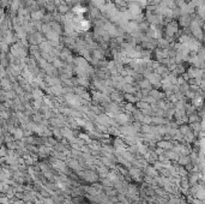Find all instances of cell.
Masks as SVG:
<instances>
[{"instance_id":"obj_13","label":"cell","mask_w":205,"mask_h":204,"mask_svg":"<svg viewBox=\"0 0 205 204\" xmlns=\"http://www.w3.org/2000/svg\"><path fill=\"white\" fill-rule=\"evenodd\" d=\"M204 187H205V184H204Z\"/></svg>"},{"instance_id":"obj_8","label":"cell","mask_w":205,"mask_h":204,"mask_svg":"<svg viewBox=\"0 0 205 204\" xmlns=\"http://www.w3.org/2000/svg\"><path fill=\"white\" fill-rule=\"evenodd\" d=\"M164 155L167 156V158H168V160L171 161V162H173V161H175V162H178L179 157H180V155H179L178 153H175L174 150H167Z\"/></svg>"},{"instance_id":"obj_12","label":"cell","mask_w":205,"mask_h":204,"mask_svg":"<svg viewBox=\"0 0 205 204\" xmlns=\"http://www.w3.org/2000/svg\"><path fill=\"white\" fill-rule=\"evenodd\" d=\"M198 121H202V116H200L199 113H194V114H192V115L188 116V122H190V124L198 122Z\"/></svg>"},{"instance_id":"obj_2","label":"cell","mask_w":205,"mask_h":204,"mask_svg":"<svg viewBox=\"0 0 205 204\" xmlns=\"http://www.w3.org/2000/svg\"><path fill=\"white\" fill-rule=\"evenodd\" d=\"M187 75L188 77L191 78V79H198V78H202L203 75H204V70L203 68H198V67H194V66H192V67L187 68Z\"/></svg>"},{"instance_id":"obj_1","label":"cell","mask_w":205,"mask_h":204,"mask_svg":"<svg viewBox=\"0 0 205 204\" xmlns=\"http://www.w3.org/2000/svg\"><path fill=\"white\" fill-rule=\"evenodd\" d=\"M179 23L178 20H171V23H168L166 27H164V37H173L176 34H179Z\"/></svg>"},{"instance_id":"obj_3","label":"cell","mask_w":205,"mask_h":204,"mask_svg":"<svg viewBox=\"0 0 205 204\" xmlns=\"http://www.w3.org/2000/svg\"><path fill=\"white\" fill-rule=\"evenodd\" d=\"M193 14H181V17L178 19V23L179 25L185 29V28H190L192 23V19H193V17H192Z\"/></svg>"},{"instance_id":"obj_6","label":"cell","mask_w":205,"mask_h":204,"mask_svg":"<svg viewBox=\"0 0 205 204\" xmlns=\"http://www.w3.org/2000/svg\"><path fill=\"white\" fill-rule=\"evenodd\" d=\"M149 95L152 96L155 100H157V101H161V100H163L164 97H166V93H161L160 90L157 89H152L149 91Z\"/></svg>"},{"instance_id":"obj_4","label":"cell","mask_w":205,"mask_h":204,"mask_svg":"<svg viewBox=\"0 0 205 204\" xmlns=\"http://www.w3.org/2000/svg\"><path fill=\"white\" fill-rule=\"evenodd\" d=\"M157 145L158 148H162L163 150H171L173 148H174V145H175V143L171 142V141H169V139H162V141H160V142H157Z\"/></svg>"},{"instance_id":"obj_5","label":"cell","mask_w":205,"mask_h":204,"mask_svg":"<svg viewBox=\"0 0 205 204\" xmlns=\"http://www.w3.org/2000/svg\"><path fill=\"white\" fill-rule=\"evenodd\" d=\"M191 163H192L191 155H181V156L179 157V160H178V164H180V166H184V167L190 166Z\"/></svg>"},{"instance_id":"obj_11","label":"cell","mask_w":205,"mask_h":204,"mask_svg":"<svg viewBox=\"0 0 205 204\" xmlns=\"http://www.w3.org/2000/svg\"><path fill=\"white\" fill-rule=\"evenodd\" d=\"M125 100L127 101V103H137L139 101L134 94H125Z\"/></svg>"},{"instance_id":"obj_7","label":"cell","mask_w":205,"mask_h":204,"mask_svg":"<svg viewBox=\"0 0 205 204\" xmlns=\"http://www.w3.org/2000/svg\"><path fill=\"white\" fill-rule=\"evenodd\" d=\"M190 125H191V129H192L193 133H194L196 136H199V135L202 133V131H203V125H202V121L193 122V124H190Z\"/></svg>"},{"instance_id":"obj_10","label":"cell","mask_w":205,"mask_h":204,"mask_svg":"<svg viewBox=\"0 0 205 204\" xmlns=\"http://www.w3.org/2000/svg\"><path fill=\"white\" fill-rule=\"evenodd\" d=\"M12 136H13L14 141H21L24 137V130L23 129H14V131L12 132Z\"/></svg>"},{"instance_id":"obj_9","label":"cell","mask_w":205,"mask_h":204,"mask_svg":"<svg viewBox=\"0 0 205 204\" xmlns=\"http://www.w3.org/2000/svg\"><path fill=\"white\" fill-rule=\"evenodd\" d=\"M68 12H70V6H68L67 3H61L58 6V13L62 14V16H66Z\"/></svg>"}]
</instances>
